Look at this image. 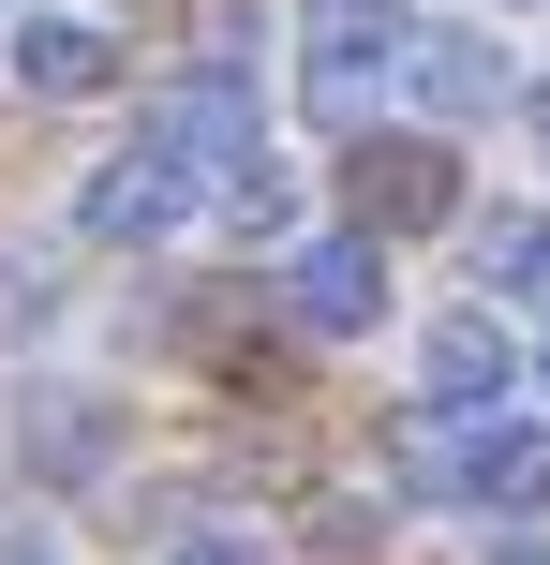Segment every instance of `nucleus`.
I'll list each match as a JSON object with an SVG mask.
<instances>
[{"mask_svg":"<svg viewBox=\"0 0 550 565\" xmlns=\"http://www.w3.org/2000/svg\"><path fill=\"white\" fill-rule=\"evenodd\" d=\"M194 209H208V179L179 164L164 135H119L105 164L75 179V238H89V254H149V238H179Z\"/></svg>","mask_w":550,"mask_h":565,"instance_id":"f257e3e1","label":"nucleus"},{"mask_svg":"<svg viewBox=\"0 0 550 565\" xmlns=\"http://www.w3.org/2000/svg\"><path fill=\"white\" fill-rule=\"evenodd\" d=\"M268 298H283V328H298V342H373V328H387V238H373V224L283 238Z\"/></svg>","mask_w":550,"mask_h":565,"instance_id":"f03ea898","label":"nucleus"},{"mask_svg":"<svg viewBox=\"0 0 550 565\" xmlns=\"http://www.w3.org/2000/svg\"><path fill=\"white\" fill-rule=\"evenodd\" d=\"M343 224H373V238L462 224V149H446V135H357L343 149Z\"/></svg>","mask_w":550,"mask_h":565,"instance_id":"7ed1b4c3","label":"nucleus"},{"mask_svg":"<svg viewBox=\"0 0 550 565\" xmlns=\"http://www.w3.org/2000/svg\"><path fill=\"white\" fill-rule=\"evenodd\" d=\"M402 45H417L402 0H298V89H313V105H373V89H402Z\"/></svg>","mask_w":550,"mask_h":565,"instance_id":"20e7f679","label":"nucleus"},{"mask_svg":"<svg viewBox=\"0 0 550 565\" xmlns=\"http://www.w3.org/2000/svg\"><path fill=\"white\" fill-rule=\"evenodd\" d=\"M492 402H521V342H506V312H432L417 328V431H462L492 417Z\"/></svg>","mask_w":550,"mask_h":565,"instance_id":"39448f33","label":"nucleus"},{"mask_svg":"<svg viewBox=\"0 0 550 565\" xmlns=\"http://www.w3.org/2000/svg\"><path fill=\"white\" fill-rule=\"evenodd\" d=\"M432 477H446V507H476V521H506V507H550V417L492 402V417H462V431L432 447Z\"/></svg>","mask_w":550,"mask_h":565,"instance_id":"423d86ee","label":"nucleus"},{"mask_svg":"<svg viewBox=\"0 0 550 565\" xmlns=\"http://www.w3.org/2000/svg\"><path fill=\"white\" fill-rule=\"evenodd\" d=\"M0 75H15L30 105H105V89L134 75V45H119L105 15H60V0H15V45H0Z\"/></svg>","mask_w":550,"mask_h":565,"instance_id":"0eeeda50","label":"nucleus"},{"mask_svg":"<svg viewBox=\"0 0 550 565\" xmlns=\"http://www.w3.org/2000/svg\"><path fill=\"white\" fill-rule=\"evenodd\" d=\"M119 387H30V417H15V447H30V477H105L119 461Z\"/></svg>","mask_w":550,"mask_h":565,"instance_id":"6e6552de","label":"nucleus"},{"mask_svg":"<svg viewBox=\"0 0 550 565\" xmlns=\"http://www.w3.org/2000/svg\"><path fill=\"white\" fill-rule=\"evenodd\" d=\"M402 89H417V105H432V135H446V119H476V105H506V45H492V30H417V45H402Z\"/></svg>","mask_w":550,"mask_h":565,"instance_id":"1a4fd4ad","label":"nucleus"},{"mask_svg":"<svg viewBox=\"0 0 550 565\" xmlns=\"http://www.w3.org/2000/svg\"><path fill=\"white\" fill-rule=\"evenodd\" d=\"M208 209H224L238 238H283V224H298V149H268V135H238L224 164H208Z\"/></svg>","mask_w":550,"mask_h":565,"instance_id":"9d476101","label":"nucleus"},{"mask_svg":"<svg viewBox=\"0 0 550 565\" xmlns=\"http://www.w3.org/2000/svg\"><path fill=\"white\" fill-rule=\"evenodd\" d=\"M476 268H492L506 298L550 312V209H492V224H476Z\"/></svg>","mask_w":550,"mask_h":565,"instance_id":"9b49d317","label":"nucleus"},{"mask_svg":"<svg viewBox=\"0 0 550 565\" xmlns=\"http://www.w3.org/2000/svg\"><path fill=\"white\" fill-rule=\"evenodd\" d=\"M164 565H268V551H254V536H224V521H194V536H179Z\"/></svg>","mask_w":550,"mask_h":565,"instance_id":"f8f14e48","label":"nucleus"},{"mask_svg":"<svg viewBox=\"0 0 550 565\" xmlns=\"http://www.w3.org/2000/svg\"><path fill=\"white\" fill-rule=\"evenodd\" d=\"M521 135H536V164H550V75H536V89H521Z\"/></svg>","mask_w":550,"mask_h":565,"instance_id":"ddd939ff","label":"nucleus"},{"mask_svg":"<svg viewBox=\"0 0 550 565\" xmlns=\"http://www.w3.org/2000/svg\"><path fill=\"white\" fill-rule=\"evenodd\" d=\"M492 565H550V551H536V536H506V551H492Z\"/></svg>","mask_w":550,"mask_h":565,"instance_id":"4468645a","label":"nucleus"},{"mask_svg":"<svg viewBox=\"0 0 550 565\" xmlns=\"http://www.w3.org/2000/svg\"><path fill=\"white\" fill-rule=\"evenodd\" d=\"M0 15H15V0H0Z\"/></svg>","mask_w":550,"mask_h":565,"instance_id":"2eb2a0df","label":"nucleus"}]
</instances>
